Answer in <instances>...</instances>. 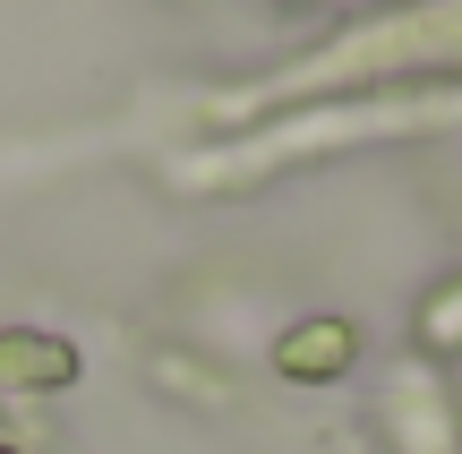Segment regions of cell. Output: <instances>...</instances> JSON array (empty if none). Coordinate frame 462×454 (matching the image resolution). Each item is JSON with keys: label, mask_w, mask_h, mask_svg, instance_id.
Here are the masks:
<instances>
[{"label": "cell", "mask_w": 462, "mask_h": 454, "mask_svg": "<svg viewBox=\"0 0 462 454\" xmlns=\"http://www.w3.org/2000/svg\"><path fill=\"white\" fill-rule=\"evenodd\" d=\"M69 369H78L69 343H51V335H0V386H60Z\"/></svg>", "instance_id": "6da1fadb"}, {"label": "cell", "mask_w": 462, "mask_h": 454, "mask_svg": "<svg viewBox=\"0 0 462 454\" xmlns=\"http://www.w3.org/2000/svg\"><path fill=\"white\" fill-rule=\"evenodd\" d=\"M282 369L291 377H334V369H351V326H291L282 335Z\"/></svg>", "instance_id": "7a4b0ae2"}, {"label": "cell", "mask_w": 462, "mask_h": 454, "mask_svg": "<svg viewBox=\"0 0 462 454\" xmlns=\"http://www.w3.org/2000/svg\"><path fill=\"white\" fill-rule=\"evenodd\" d=\"M0 454H9V446H0Z\"/></svg>", "instance_id": "3957f363"}]
</instances>
